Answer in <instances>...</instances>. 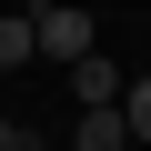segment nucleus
I'll return each mask as SVG.
<instances>
[{"label":"nucleus","mask_w":151,"mask_h":151,"mask_svg":"<svg viewBox=\"0 0 151 151\" xmlns=\"http://www.w3.org/2000/svg\"><path fill=\"white\" fill-rule=\"evenodd\" d=\"M30 20H40V60H60V70L101 60V20L91 10H30Z\"/></svg>","instance_id":"f257e3e1"},{"label":"nucleus","mask_w":151,"mask_h":151,"mask_svg":"<svg viewBox=\"0 0 151 151\" xmlns=\"http://www.w3.org/2000/svg\"><path fill=\"white\" fill-rule=\"evenodd\" d=\"M70 101H81V111H121V101H131L121 60H111V50H101V60H81V70H70Z\"/></svg>","instance_id":"f03ea898"},{"label":"nucleus","mask_w":151,"mask_h":151,"mask_svg":"<svg viewBox=\"0 0 151 151\" xmlns=\"http://www.w3.org/2000/svg\"><path fill=\"white\" fill-rule=\"evenodd\" d=\"M70 151H131V121L121 111H81L70 121Z\"/></svg>","instance_id":"7ed1b4c3"},{"label":"nucleus","mask_w":151,"mask_h":151,"mask_svg":"<svg viewBox=\"0 0 151 151\" xmlns=\"http://www.w3.org/2000/svg\"><path fill=\"white\" fill-rule=\"evenodd\" d=\"M30 60H40V20L10 10V20H0V70H30Z\"/></svg>","instance_id":"20e7f679"},{"label":"nucleus","mask_w":151,"mask_h":151,"mask_svg":"<svg viewBox=\"0 0 151 151\" xmlns=\"http://www.w3.org/2000/svg\"><path fill=\"white\" fill-rule=\"evenodd\" d=\"M121 121H131V141H151V81H131V101H121Z\"/></svg>","instance_id":"39448f33"},{"label":"nucleus","mask_w":151,"mask_h":151,"mask_svg":"<svg viewBox=\"0 0 151 151\" xmlns=\"http://www.w3.org/2000/svg\"><path fill=\"white\" fill-rule=\"evenodd\" d=\"M0 151H40V141H30V131H20L10 111H0Z\"/></svg>","instance_id":"423d86ee"}]
</instances>
